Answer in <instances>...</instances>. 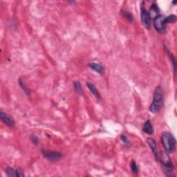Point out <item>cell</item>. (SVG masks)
I'll use <instances>...</instances> for the list:
<instances>
[{"instance_id": "1", "label": "cell", "mask_w": 177, "mask_h": 177, "mask_svg": "<svg viewBox=\"0 0 177 177\" xmlns=\"http://www.w3.org/2000/svg\"><path fill=\"white\" fill-rule=\"evenodd\" d=\"M163 105V92L161 86H158L154 91V98L150 106V111L156 114L162 108Z\"/></svg>"}, {"instance_id": "2", "label": "cell", "mask_w": 177, "mask_h": 177, "mask_svg": "<svg viewBox=\"0 0 177 177\" xmlns=\"http://www.w3.org/2000/svg\"><path fill=\"white\" fill-rule=\"evenodd\" d=\"M161 142L167 153H173L176 150V139L169 132H163L161 135Z\"/></svg>"}, {"instance_id": "3", "label": "cell", "mask_w": 177, "mask_h": 177, "mask_svg": "<svg viewBox=\"0 0 177 177\" xmlns=\"http://www.w3.org/2000/svg\"><path fill=\"white\" fill-rule=\"evenodd\" d=\"M160 161H161L163 169L166 175L167 176H174V174H172V172H173L172 171L174 170V165L172 163L170 157L166 152L162 153L160 156Z\"/></svg>"}, {"instance_id": "4", "label": "cell", "mask_w": 177, "mask_h": 177, "mask_svg": "<svg viewBox=\"0 0 177 177\" xmlns=\"http://www.w3.org/2000/svg\"><path fill=\"white\" fill-rule=\"evenodd\" d=\"M165 18L166 16L159 15L156 18L153 20V25L157 32L162 33L166 30V24H165Z\"/></svg>"}, {"instance_id": "5", "label": "cell", "mask_w": 177, "mask_h": 177, "mask_svg": "<svg viewBox=\"0 0 177 177\" xmlns=\"http://www.w3.org/2000/svg\"><path fill=\"white\" fill-rule=\"evenodd\" d=\"M140 19L141 21H142L143 25L145 26L146 28L149 29L151 26V19L148 13V11H147L144 6L141 7L140 9Z\"/></svg>"}, {"instance_id": "6", "label": "cell", "mask_w": 177, "mask_h": 177, "mask_svg": "<svg viewBox=\"0 0 177 177\" xmlns=\"http://www.w3.org/2000/svg\"><path fill=\"white\" fill-rule=\"evenodd\" d=\"M42 155L44 158L49 160L51 161H57L60 160L62 158V154L57 152H52V151H48L46 150H42Z\"/></svg>"}, {"instance_id": "7", "label": "cell", "mask_w": 177, "mask_h": 177, "mask_svg": "<svg viewBox=\"0 0 177 177\" xmlns=\"http://www.w3.org/2000/svg\"><path fill=\"white\" fill-rule=\"evenodd\" d=\"M0 118H1L2 121L4 124H6L7 126H8L9 127L13 128L15 126V121H14L13 117L8 114L1 111L0 112Z\"/></svg>"}, {"instance_id": "8", "label": "cell", "mask_w": 177, "mask_h": 177, "mask_svg": "<svg viewBox=\"0 0 177 177\" xmlns=\"http://www.w3.org/2000/svg\"><path fill=\"white\" fill-rule=\"evenodd\" d=\"M147 141L148 145L150 146L152 153L154 154L155 158H156V159L158 161V160H159V153H158V147L156 141L153 139L152 138H148Z\"/></svg>"}, {"instance_id": "9", "label": "cell", "mask_w": 177, "mask_h": 177, "mask_svg": "<svg viewBox=\"0 0 177 177\" xmlns=\"http://www.w3.org/2000/svg\"><path fill=\"white\" fill-rule=\"evenodd\" d=\"M148 13H149L150 19H153V20H154V18H156L157 16H159L160 15L159 8L156 4L154 3V4H152L151 7H150V12Z\"/></svg>"}, {"instance_id": "10", "label": "cell", "mask_w": 177, "mask_h": 177, "mask_svg": "<svg viewBox=\"0 0 177 177\" xmlns=\"http://www.w3.org/2000/svg\"><path fill=\"white\" fill-rule=\"evenodd\" d=\"M88 66L92 69V70L95 71V72L98 73L102 74L104 72V67L102 66L101 64L96 63H90L88 64Z\"/></svg>"}, {"instance_id": "11", "label": "cell", "mask_w": 177, "mask_h": 177, "mask_svg": "<svg viewBox=\"0 0 177 177\" xmlns=\"http://www.w3.org/2000/svg\"><path fill=\"white\" fill-rule=\"evenodd\" d=\"M143 131H144L145 134L149 135H152V134L154 133V129H153L152 125L150 120L146 121L144 125H143Z\"/></svg>"}, {"instance_id": "12", "label": "cell", "mask_w": 177, "mask_h": 177, "mask_svg": "<svg viewBox=\"0 0 177 177\" xmlns=\"http://www.w3.org/2000/svg\"><path fill=\"white\" fill-rule=\"evenodd\" d=\"M87 87L88 88V89L90 90V92H92V94L94 95V96L96 98H98V99L100 98V95L99 94L98 92L96 87H95L92 82H87Z\"/></svg>"}, {"instance_id": "13", "label": "cell", "mask_w": 177, "mask_h": 177, "mask_svg": "<svg viewBox=\"0 0 177 177\" xmlns=\"http://www.w3.org/2000/svg\"><path fill=\"white\" fill-rule=\"evenodd\" d=\"M121 15H123L125 19H127L128 21H130V22H132V21H134V15L132 13H130V12L123 10L121 11Z\"/></svg>"}, {"instance_id": "14", "label": "cell", "mask_w": 177, "mask_h": 177, "mask_svg": "<svg viewBox=\"0 0 177 177\" xmlns=\"http://www.w3.org/2000/svg\"><path fill=\"white\" fill-rule=\"evenodd\" d=\"M73 85H74V88H75L76 92L78 94H82V85H81L80 82H79V81H76V82H74Z\"/></svg>"}, {"instance_id": "15", "label": "cell", "mask_w": 177, "mask_h": 177, "mask_svg": "<svg viewBox=\"0 0 177 177\" xmlns=\"http://www.w3.org/2000/svg\"><path fill=\"white\" fill-rule=\"evenodd\" d=\"M130 167L133 173H134L135 174H138V173H139V169H138V167L137 166V164H136V163L134 161V160H132V161H131Z\"/></svg>"}, {"instance_id": "16", "label": "cell", "mask_w": 177, "mask_h": 177, "mask_svg": "<svg viewBox=\"0 0 177 177\" xmlns=\"http://www.w3.org/2000/svg\"><path fill=\"white\" fill-rule=\"evenodd\" d=\"M176 16L175 15H170L167 17H166V18H165V24H166L169 23H174L176 22Z\"/></svg>"}, {"instance_id": "17", "label": "cell", "mask_w": 177, "mask_h": 177, "mask_svg": "<svg viewBox=\"0 0 177 177\" xmlns=\"http://www.w3.org/2000/svg\"><path fill=\"white\" fill-rule=\"evenodd\" d=\"M6 173L8 176H16V169L15 170L13 167H7L6 169Z\"/></svg>"}, {"instance_id": "18", "label": "cell", "mask_w": 177, "mask_h": 177, "mask_svg": "<svg viewBox=\"0 0 177 177\" xmlns=\"http://www.w3.org/2000/svg\"><path fill=\"white\" fill-rule=\"evenodd\" d=\"M19 84H20V87H21V88H22V89L24 90V92L26 93V94L27 95H30L31 92H30L29 89H28V88L26 87L24 84V82L21 80V79L20 80H19Z\"/></svg>"}, {"instance_id": "19", "label": "cell", "mask_w": 177, "mask_h": 177, "mask_svg": "<svg viewBox=\"0 0 177 177\" xmlns=\"http://www.w3.org/2000/svg\"><path fill=\"white\" fill-rule=\"evenodd\" d=\"M30 140H31V142L33 143L34 145H37L38 143H39V138H38L34 134L31 135L30 136Z\"/></svg>"}, {"instance_id": "20", "label": "cell", "mask_w": 177, "mask_h": 177, "mask_svg": "<svg viewBox=\"0 0 177 177\" xmlns=\"http://www.w3.org/2000/svg\"><path fill=\"white\" fill-rule=\"evenodd\" d=\"M16 176H24V174L23 173L22 169L21 168H17L16 169Z\"/></svg>"}, {"instance_id": "21", "label": "cell", "mask_w": 177, "mask_h": 177, "mask_svg": "<svg viewBox=\"0 0 177 177\" xmlns=\"http://www.w3.org/2000/svg\"><path fill=\"white\" fill-rule=\"evenodd\" d=\"M121 138L122 141H123V143H125V144H128V143H130V141H129L128 138L126 136H125V135H122Z\"/></svg>"}, {"instance_id": "22", "label": "cell", "mask_w": 177, "mask_h": 177, "mask_svg": "<svg viewBox=\"0 0 177 177\" xmlns=\"http://www.w3.org/2000/svg\"><path fill=\"white\" fill-rule=\"evenodd\" d=\"M173 4H176V2H173Z\"/></svg>"}]
</instances>
